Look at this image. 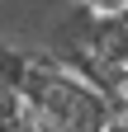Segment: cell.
Returning a JSON list of instances; mask_svg holds the SVG:
<instances>
[{"label": "cell", "mask_w": 128, "mask_h": 132, "mask_svg": "<svg viewBox=\"0 0 128 132\" xmlns=\"http://www.w3.org/2000/svg\"><path fill=\"white\" fill-rule=\"evenodd\" d=\"M29 66H33V52H19V47L0 43V85H5V90H14V94L24 90Z\"/></svg>", "instance_id": "1"}, {"label": "cell", "mask_w": 128, "mask_h": 132, "mask_svg": "<svg viewBox=\"0 0 128 132\" xmlns=\"http://www.w3.org/2000/svg\"><path fill=\"white\" fill-rule=\"evenodd\" d=\"M81 5L95 14V19H123L128 14V0H81Z\"/></svg>", "instance_id": "2"}, {"label": "cell", "mask_w": 128, "mask_h": 132, "mask_svg": "<svg viewBox=\"0 0 128 132\" xmlns=\"http://www.w3.org/2000/svg\"><path fill=\"white\" fill-rule=\"evenodd\" d=\"M104 132H128V113H114V118H109V127Z\"/></svg>", "instance_id": "3"}, {"label": "cell", "mask_w": 128, "mask_h": 132, "mask_svg": "<svg viewBox=\"0 0 128 132\" xmlns=\"http://www.w3.org/2000/svg\"><path fill=\"white\" fill-rule=\"evenodd\" d=\"M123 24H128V14H123Z\"/></svg>", "instance_id": "4"}, {"label": "cell", "mask_w": 128, "mask_h": 132, "mask_svg": "<svg viewBox=\"0 0 128 132\" xmlns=\"http://www.w3.org/2000/svg\"><path fill=\"white\" fill-rule=\"evenodd\" d=\"M76 5H81V0H76Z\"/></svg>", "instance_id": "5"}]
</instances>
